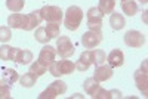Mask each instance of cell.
<instances>
[{
    "label": "cell",
    "instance_id": "cell-5",
    "mask_svg": "<svg viewBox=\"0 0 148 99\" xmlns=\"http://www.w3.org/2000/svg\"><path fill=\"white\" fill-rule=\"evenodd\" d=\"M56 53L61 58H70L74 53V44L71 43L70 37L67 36H61L56 40Z\"/></svg>",
    "mask_w": 148,
    "mask_h": 99
},
{
    "label": "cell",
    "instance_id": "cell-13",
    "mask_svg": "<svg viewBox=\"0 0 148 99\" xmlns=\"http://www.w3.org/2000/svg\"><path fill=\"white\" fill-rule=\"evenodd\" d=\"M113 77V68H111L110 65H99V67H96L95 70V74H93V79L96 81H107L108 79Z\"/></svg>",
    "mask_w": 148,
    "mask_h": 99
},
{
    "label": "cell",
    "instance_id": "cell-21",
    "mask_svg": "<svg viewBox=\"0 0 148 99\" xmlns=\"http://www.w3.org/2000/svg\"><path fill=\"white\" fill-rule=\"evenodd\" d=\"M121 10H123V14H126L127 16H133L138 12V5L135 0H123L121 2Z\"/></svg>",
    "mask_w": 148,
    "mask_h": 99
},
{
    "label": "cell",
    "instance_id": "cell-28",
    "mask_svg": "<svg viewBox=\"0 0 148 99\" xmlns=\"http://www.w3.org/2000/svg\"><path fill=\"white\" fill-rule=\"evenodd\" d=\"M46 71H47V67L42 65L39 61H36V62H33L30 65V72L36 74L37 77H40V76H43V74H46Z\"/></svg>",
    "mask_w": 148,
    "mask_h": 99
},
{
    "label": "cell",
    "instance_id": "cell-27",
    "mask_svg": "<svg viewBox=\"0 0 148 99\" xmlns=\"http://www.w3.org/2000/svg\"><path fill=\"white\" fill-rule=\"evenodd\" d=\"M34 39L39 42V43H47L49 40H51V37L47 36V33H46V30H45V27H39L36 30V33H34Z\"/></svg>",
    "mask_w": 148,
    "mask_h": 99
},
{
    "label": "cell",
    "instance_id": "cell-7",
    "mask_svg": "<svg viewBox=\"0 0 148 99\" xmlns=\"http://www.w3.org/2000/svg\"><path fill=\"white\" fill-rule=\"evenodd\" d=\"M102 42V34L98 31H88L82 36V44L84 49H93Z\"/></svg>",
    "mask_w": 148,
    "mask_h": 99
},
{
    "label": "cell",
    "instance_id": "cell-20",
    "mask_svg": "<svg viewBox=\"0 0 148 99\" xmlns=\"http://www.w3.org/2000/svg\"><path fill=\"white\" fill-rule=\"evenodd\" d=\"M90 61L95 67H99L104 62H107V55L104 51H99V49H95V51H90Z\"/></svg>",
    "mask_w": 148,
    "mask_h": 99
},
{
    "label": "cell",
    "instance_id": "cell-32",
    "mask_svg": "<svg viewBox=\"0 0 148 99\" xmlns=\"http://www.w3.org/2000/svg\"><path fill=\"white\" fill-rule=\"evenodd\" d=\"M71 98H83V95H80V93H76V95H73Z\"/></svg>",
    "mask_w": 148,
    "mask_h": 99
},
{
    "label": "cell",
    "instance_id": "cell-15",
    "mask_svg": "<svg viewBox=\"0 0 148 99\" xmlns=\"http://www.w3.org/2000/svg\"><path fill=\"white\" fill-rule=\"evenodd\" d=\"M15 62L21 64V65H27L33 61V52L28 51V49H18L16 55H15Z\"/></svg>",
    "mask_w": 148,
    "mask_h": 99
},
{
    "label": "cell",
    "instance_id": "cell-29",
    "mask_svg": "<svg viewBox=\"0 0 148 99\" xmlns=\"http://www.w3.org/2000/svg\"><path fill=\"white\" fill-rule=\"evenodd\" d=\"M47 36L51 39H55V37L59 36V24H55V22H47V25L45 27Z\"/></svg>",
    "mask_w": 148,
    "mask_h": 99
},
{
    "label": "cell",
    "instance_id": "cell-1",
    "mask_svg": "<svg viewBox=\"0 0 148 99\" xmlns=\"http://www.w3.org/2000/svg\"><path fill=\"white\" fill-rule=\"evenodd\" d=\"M83 19V10L79 6H70L65 12V19H64V25L70 31H76Z\"/></svg>",
    "mask_w": 148,
    "mask_h": 99
},
{
    "label": "cell",
    "instance_id": "cell-4",
    "mask_svg": "<svg viewBox=\"0 0 148 99\" xmlns=\"http://www.w3.org/2000/svg\"><path fill=\"white\" fill-rule=\"evenodd\" d=\"M67 92V84L62 81V80H56L53 83L49 84V87L45 89L40 95H39V99H53L59 95H62Z\"/></svg>",
    "mask_w": 148,
    "mask_h": 99
},
{
    "label": "cell",
    "instance_id": "cell-17",
    "mask_svg": "<svg viewBox=\"0 0 148 99\" xmlns=\"http://www.w3.org/2000/svg\"><path fill=\"white\" fill-rule=\"evenodd\" d=\"M90 65H92V61H90V51H84V52L80 55L79 61H77L76 68H77L79 71H88Z\"/></svg>",
    "mask_w": 148,
    "mask_h": 99
},
{
    "label": "cell",
    "instance_id": "cell-16",
    "mask_svg": "<svg viewBox=\"0 0 148 99\" xmlns=\"http://www.w3.org/2000/svg\"><path fill=\"white\" fill-rule=\"evenodd\" d=\"M93 99H110V98H121L120 90H105L102 87H98V90L92 95Z\"/></svg>",
    "mask_w": 148,
    "mask_h": 99
},
{
    "label": "cell",
    "instance_id": "cell-9",
    "mask_svg": "<svg viewBox=\"0 0 148 99\" xmlns=\"http://www.w3.org/2000/svg\"><path fill=\"white\" fill-rule=\"evenodd\" d=\"M145 42H147L145 36L139 31H127L125 34V43L129 47H142Z\"/></svg>",
    "mask_w": 148,
    "mask_h": 99
},
{
    "label": "cell",
    "instance_id": "cell-19",
    "mask_svg": "<svg viewBox=\"0 0 148 99\" xmlns=\"http://www.w3.org/2000/svg\"><path fill=\"white\" fill-rule=\"evenodd\" d=\"M110 25L113 27V30H121L123 27L126 25V21L125 16L119 12H111V16H110Z\"/></svg>",
    "mask_w": 148,
    "mask_h": 99
},
{
    "label": "cell",
    "instance_id": "cell-8",
    "mask_svg": "<svg viewBox=\"0 0 148 99\" xmlns=\"http://www.w3.org/2000/svg\"><path fill=\"white\" fill-rule=\"evenodd\" d=\"M55 56H56V49L53 46L46 44V46L42 47V51L39 53V59H37V61H39L42 65L49 67L52 62H55Z\"/></svg>",
    "mask_w": 148,
    "mask_h": 99
},
{
    "label": "cell",
    "instance_id": "cell-31",
    "mask_svg": "<svg viewBox=\"0 0 148 99\" xmlns=\"http://www.w3.org/2000/svg\"><path fill=\"white\" fill-rule=\"evenodd\" d=\"M12 39V33H10V28L9 27H0V42H9Z\"/></svg>",
    "mask_w": 148,
    "mask_h": 99
},
{
    "label": "cell",
    "instance_id": "cell-3",
    "mask_svg": "<svg viewBox=\"0 0 148 99\" xmlns=\"http://www.w3.org/2000/svg\"><path fill=\"white\" fill-rule=\"evenodd\" d=\"M42 19H45L46 22H55V24H61L64 16V12L61 10V8L58 6H43L42 9H39Z\"/></svg>",
    "mask_w": 148,
    "mask_h": 99
},
{
    "label": "cell",
    "instance_id": "cell-10",
    "mask_svg": "<svg viewBox=\"0 0 148 99\" xmlns=\"http://www.w3.org/2000/svg\"><path fill=\"white\" fill-rule=\"evenodd\" d=\"M133 77H135V83H136V87L142 92L144 96H147V95H148V79H147V71H144V70L135 71Z\"/></svg>",
    "mask_w": 148,
    "mask_h": 99
},
{
    "label": "cell",
    "instance_id": "cell-30",
    "mask_svg": "<svg viewBox=\"0 0 148 99\" xmlns=\"http://www.w3.org/2000/svg\"><path fill=\"white\" fill-rule=\"evenodd\" d=\"M10 96V86L5 83L3 80H0V99H9Z\"/></svg>",
    "mask_w": 148,
    "mask_h": 99
},
{
    "label": "cell",
    "instance_id": "cell-22",
    "mask_svg": "<svg viewBox=\"0 0 148 99\" xmlns=\"http://www.w3.org/2000/svg\"><path fill=\"white\" fill-rule=\"evenodd\" d=\"M98 87H99V81H96L93 77H89V79H86V80L83 81V89H84V92L88 93V95H90V96L98 90Z\"/></svg>",
    "mask_w": 148,
    "mask_h": 99
},
{
    "label": "cell",
    "instance_id": "cell-33",
    "mask_svg": "<svg viewBox=\"0 0 148 99\" xmlns=\"http://www.w3.org/2000/svg\"><path fill=\"white\" fill-rule=\"evenodd\" d=\"M139 2H141L142 5H147V2H148V0H139Z\"/></svg>",
    "mask_w": 148,
    "mask_h": 99
},
{
    "label": "cell",
    "instance_id": "cell-26",
    "mask_svg": "<svg viewBox=\"0 0 148 99\" xmlns=\"http://www.w3.org/2000/svg\"><path fill=\"white\" fill-rule=\"evenodd\" d=\"M24 6H25V0H6V8L14 14L21 12Z\"/></svg>",
    "mask_w": 148,
    "mask_h": 99
},
{
    "label": "cell",
    "instance_id": "cell-2",
    "mask_svg": "<svg viewBox=\"0 0 148 99\" xmlns=\"http://www.w3.org/2000/svg\"><path fill=\"white\" fill-rule=\"evenodd\" d=\"M74 68H76V64L64 58L62 61H55V62L49 65V72L53 77H61V76H65V74H71Z\"/></svg>",
    "mask_w": 148,
    "mask_h": 99
},
{
    "label": "cell",
    "instance_id": "cell-23",
    "mask_svg": "<svg viewBox=\"0 0 148 99\" xmlns=\"http://www.w3.org/2000/svg\"><path fill=\"white\" fill-rule=\"evenodd\" d=\"M116 6V0H99V5H98V10L101 12L102 15L111 14L114 10Z\"/></svg>",
    "mask_w": 148,
    "mask_h": 99
},
{
    "label": "cell",
    "instance_id": "cell-18",
    "mask_svg": "<svg viewBox=\"0 0 148 99\" xmlns=\"http://www.w3.org/2000/svg\"><path fill=\"white\" fill-rule=\"evenodd\" d=\"M16 51H18V47H12V46H8V44L0 46V59L2 61H14Z\"/></svg>",
    "mask_w": 148,
    "mask_h": 99
},
{
    "label": "cell",
    "instance_id": "cell-14",
    "mask_svg": "<svg viewBox=\"0 0 148 99\" xmlns=\"http://www.w3.org/2000/svg\"><path fill=\"white\" fill-rule=\"evenodd\" d=\"M42 16H40V12L39 10H33L30 12V14L27 15V25H25V30L24 31H31L34 30L37 25H40V22H42Z\"/></svg>",
    "mask_w": 148,
    "mask_h": 99
},
{
    "label": "cell",
    "instance_id": "cell-24",
    "mask_svg": "<svg viewBox=\"0 0 148 99\" xmlns=\"http://www.w3.org/2000/svg\"><path fill=\"white\" fill-rule=\"evenodd\" d=\"M19 83H21V86L22 87H33V86L37 83V76L36 74H33V72H27V74H24L22 77H19Z\"/></svg>",
    "mask_w": 148,
    "mask_h": 99
},
{
    "label": "cell",
    "instance_id": "cell-12",
    "mask_svg": "<svg viewBox=\"0 0 148 99\" xmlns=\"http://www.w3.org/2000/svg\"><path fill=\"white\" fill-rule=\"evenodd\" d=\"M123 61H125V55L120 49H114L111 51L107 56V62L111 68H117V67H121L123 65Z\"/></svg>",
    "mask_w": 148,
    "mask_h": 99
},
{
    "label": "cell",
    "instance_id": "cell-25",
    "mask_svg": "<svg viewBox=\"0 0 148 99\" xmlns=\"http://www.w3.org/2000/svg\"><path fill=\"white\" fill-rule=\"evenodd\" d=\"M18 79H19V77H18V72H16L15 70H12V68H5V70H3V77H2V80H3L5 83H8L9 86L14 84Z\"/></svg>",
    "mask_w": 148,
    "mask_h": 99
},
{
    "label": "cell",
    "instance_id": "cell-11",
    "mask_svg": "<svg viewBox=\"0 0 148 99\" xmlns=\"http://www.w3.org/2000/svg\"><path fill=\"white\" fill-rule=\"evenodd\" d=\"M27 25V15L22 14H12L8 18V27L9 28H19V30H25Z\"/></svg>",
    "mask_w": 148,
    "mask_h": 99
},
{
    "label": "cell",
    "instance_id": "cell-6",
    "mask_svg": "<svg viewBox=\"0 0 148 99\" xmlns=\"http://www.w3.org/2000/svg\"><path fill=\"white\" fill-rule=\"evenodd\" d=\"M102 14L98 8H90L88 10V27L90 31H98L101 33V28H102Z\"/></svg>",
    "mask_w": 148,
    "mask_h": 99
},
{
    "label": "cell",
    "instance_id": "cell-34",
    "mask_svg": "<svg viewBox=\"0 0 148 99\" xmlns=\"http://www.w3.org/2000/svg\"><path fill=\"white\" fill-rule=\"evenodd\" d=\"M121 2H123V0H121Z\"/></svg>",
    "mask_w": 148,
    "mask_h": 99
}]
</instances>
